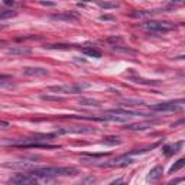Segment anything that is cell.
Masks as SVG:
<instances>
[{"instance_id": "cell-1", "label": "cell", "mask_w": 185, "mask_h": 185, "mask_svg": "<svg viewBox=\"0 0 185 185\" xmlns=\"http://www.w3.org/2000/svg\"><path fill=\"white\" fill-rule=\"evenodd\" d=\"M39 178H49V177H68L77 174V169L73 166H34L28 171Z\"/></svg>"}, {"instance_id": "cell-2", "label": "cell", "mask_w": 185, "mask_h": 185, "mask_svg": "<svg viewBox=\"0 0 185 185\" xmlns=\"http://www.w3.org/2000/svg\"><path fill=\"white\" fill-rule=\"evenodd\" d=\"M90 88V84H67V85H51L49 91L55 94H78L82 90Z\"/></svg>"}, {"instance_id": "cell-3", "label": "cell", "mask_w": 185, "mask_h": 185, "mask_svg": "<svg viewBox=\"0 0 185 185\" xmlns=\"http://www.w3.org/2000/svg\"><path fill=\"white\" fill-rule=\"evenodd\" d=\"M142 28L148 32L152 34H166L169 31H172L175 26L174 23H169V22H158V20H149L146 23L142 25Z\"/></svg>"}, {"instance_id": "cell-4", "label": "cell", "mask_w": 185, "mask_h": 185, "mask_svg": "<svg viewBox=\"0 0 185 185\" xmlns=\"http://www.w3.org/2000/svg\"><path fill=\"white\" fill-rule=\"evenodd\" d=\"M153 111H169V113H178L184 110V100L178 101H165V103H158L150 107Z\"/></svg>"}, {"instance_id": "cell-5", "label": "cell", "mask_w": 185, "mask_h": 185, "mask_svg": "<svg viewBox=\"0 0 185 185\" xmlns=\"http://www.w3.org/2000/svg\"><path fill=\"white\" fill-rule=\"evenodd\" d=\"M82 133H94V129L93 127H61L58 129L54 135L55 136H61V135H82Z\"/></svg>"}, {"instance_id": "cell-6", "label": "cell", "mask_w": 185, "mask_h": 185, "mask_svg": "<svg viewBox=\"0 0 185 185\" xmlns=\"http://www.w3.org/2000/svg\"><path fill=\"white\" fill-rule=\"evenodd\" d=\"M133 163V159L130 158V155H124V156H120V158H116L113 161H107L104 163H100V166H106V168H121V166H127Z\"/></svg>"}, {"instance_id": "cell-7", "label": "cell", "mask_w": 185, "mask_h": 185, "mask_svg": "<svg viewBox=\"0 0 185 185\" xmlns=\"http://www.w3.org/2000/svg\"><path fill=\"white\" fill-rule=\"evenodd\" d=\"M9 182H12V184H35V182H38V177L34 174H29V172L16 174L13 178L9 179Z\"/></svg>"}, {"instance_id": "cell-8", "label": "cell", "mask_w": 185, "mask_h": 185, "mask_svg": "<svg viewBox=\"0 0 185 185\" xmlns=\"http://www.w3.org/2000/svg\"><path fill=\"white\" fill-rule=\"evenodd\" d=\"M52 20H62V22H77L78 20V16L71 13V12H65V13H58V15H52L51 16Z\"/></svg>"}, {"instance_id": "cell-9", "label": "cell", "mask_w": 185, "mask_h": 185, "mask_svg": "<svg viewBox=\"0 0 185 185\" xmlns=\"http://www.w3.org/2000/svg\"><path fill=\"white\" fill-rule=\"evenodd\" d=\"M23 74L31 75V77H46L48 75V70L38 68V67H25L23 68Z\"/></svg>"}, {"instance_id": "cell-10", "label": "cell", "mask_w": 185, "mask_h": 185, "mask_svg": "<svg viewBox=\"0 0 185 185\" xmlns=\"http://www.w3.org/2000/svg\"><path fill=\"white\" fill-rule=\"evenodd\" d=\"M6 52L10 55H29L32 51L31 48L26 46H12V48H6Z\"/></svg>"}, {"instance_id": "cell-11", "label": "cell", "mask_w": 185, "mask_h": 185, "mask_svg": "<svg viewBox=\"0 0 185 185\" xmlns=\"http://www.w3.org/2000/svg\"><path fill=\"white\" fill-rule=\"evenodd\" d=\"M158 121H145V123H135V124H126V129L129 130H143V129H148L152 127L153 124H156Z\"/></svg>"}, {"instance_id": "cell-12", "label": "cell", "mask_w": 185, "mask_h": 185, "mask_svg": "<svg viewBox=\"0 0 185 185\" xmlns=\"http://www.w3.org/2000/svg\"><path fill=\"white\" fill-rule=\"evenodd\" d=\"M162 174H163L162 166H155V168H152L150 172H149V175H148V181H150V182L158 181L159 178H162Z\"/></svg>"}, {"instance_id": "cell-13", "label": "cell", "mask_w": 185, "mask_h": 185, "mask_svg": "<svg viewBox=\"0 0 185 185\" xmlns=\"http://www.w3.org/2000/svg\"><path fill=\"white\" fill-rule=\"evenodd\" d=\"M182 142H177V143H174V145H166L165 148H163V153L166 155V156H171V155H174V153H177L179 149L182 148Z\"/></svg>"}, {"instance_id": "cell-14", "label": "cell", "mask_w": 185, "mask_h": 185, "mask_svg": "<svg viewBox=\"0 0 185 185\" xmlns=\"http://www.w3.org/2000/svg\"><path fill=\"white\" fill-rule=\"evenodd\" d=\"M78 103H80L81 106H87V107H100V106H101V103H100L98 100H94V98H85V97L80 98Z\"/></svg>"}, {"instance_id": "cell-15", "label": "cell", "mask_w": 185, "mask_h": 185, "mask_svg": "<svg viewBox=\"0 0 185 185\" xmlns=\"http://www.w3.org/2000/svg\"><path fill=\"white\" fill-rule=\"evenodd\" d=\"M82 52L91 58H101V51L97 49V48H84Z\"/></svg>"}, {"instance_id": "cell-16", "label": "cell", "mask_w": 185, "mask_h": 185, "mask_svg": "<svg viewBox=\"0 0 185 185\" xmlns=\"http://www.w3.org/2000/svg\"><path fill=\"white\" fill-rule=\"evenodd\" d=\"M84 1H94L103 9H116V7H119V3H109V1H101V0H84Z\"/></svg>"}, {"instance_id": "cell-17", "label": "cell", "mask_w": 185, "mask_h": 185, "mask_svg": "<svg viewBox=\"0 0 185 185\" xmlns=\"http://www.w3.org/2000/svg\"><path fill=\"white\" fill-rule=\"evenodd\" d=\"M123 106H145V101L138 100V98H124L120 101Z\"/></svg>"}, {"instance_id": "cell-18", "label": "cell", "mask_w": 185, "mask_h": 185, "mask_svg": "<svg viewBox=\"0 0 185 185\" xmlns=\"http://www.w3.org/2000/svg\"><path fill=\"white\" fill-rule=\"evenodd\" d=\"M132 81H133V82H136V84H145V85H159V84H161V81L143 80V78H139V77H136V78H132Z\"/></svg>"}, {"instance_id": "cell-19", "label": "cell", "mask_w": 185, "mask_h": 185, "mask_svg": "<svg viewBox=\"0 0 185 185\" xmlns=\"http://www.w3.org/2000/svg\"><path fill=\"white\" fill-rule=\"evenodd\" d=\"M185 166V159L184 158H181V159H178L172 166H171V169H169V174H174V172H177V171H179L181 168H184Z\"/></svg>"}, {"instance_id": "cell-20", "label": "cell", "mask_w": 185, "mask_h": 185, "mask_svg": "<svg viewBox=\"0 0 185 185\" xmlns=\"http://www.w3.org/2000/svg\"><path fill=\"white\" fill-rule=\"evenodd\" d=\"M104 142L107 145H120L121 143V139L120 138H116V136H109V138H104Z\"/></svg>"}, {"instance_id": "cell-21", "label": "cell", "mask_w": 185, "mask_h": 185, "mask_svg": "<svg viewBox=\"0 0 185 185\" xmlns=\"http://www.w3.org/2000/svg\"><path fill=\"white\" fill-rule=\"evenodd\" d=\"M46 48H49V49H52V48H55V49H70V48H75L74 45H64V43H55V45H46Z\"/></svg>"}, {"instance_id": "cell-22", "label": "cell", "mask_w": 185, "mask_h": 185, "mask_svg": "<svg viewBox=\"0 0 185 185\" xmlns=\"http://www.w3.org/2000/svg\"><path fill=\"white\" fill-rule=\"evenodd\" d=\"M17 13L16 12H10V10H4L0 13V19H7V17H15Z\"/></svg>"}, {"instance_id": "cell-23", "label": "cell", "mask_w": 185, "mask_h": 185, "mask_svg": "<svg viewBox=\"0 0 185 185\" xmlns=\"http://www.w3.org/2000/svg\"><path fill=\"white\" fill-rule=\"evenodd\" d=\"M42 100H51V101H59V97H49V96H42Z\"/></svg>"}, {"instance_id": "cell-24", "label": "cell", "mask_w": 185, "mask_h": 185, "mask_svg": "<svg viewBox=\"0 0 185 185\" xmlns=\"http://www.w3.org/2000/svg\"><path fill=\"white\" fill-rule=\"evenodd\" d=\"M184 4V0H174L171 1V6H182Z\"/></svg>"}, {"instance_id": "cell-25", "label": "cell", "mask_w": 185, "mask_h": 185, "mask_svg": "<svg viewBox=\"0 0 185 185\" xmlns=\"http://www.w3.org/2000/svg\"><path fill=\"white\" fill-rule=\"evenodd\" d=\"M100 19H101V20H114V16H107V15H103V16H100Z\"/></svg>"}, {"instance_id": "cell-26", "label": "cell", "mask_w": 185, "mask_h": 185, "mask_svg": "<svg viewBox=\"0 0 185 185\" xmlns=\"http://www.w3.org/2000/svg\"><path fill=\"white\" fill-rule=\"evenodd\" d=\"M3 4H6V6H13V4H15V0H3Z\"/></svg>"}, {"instance_id": "cell-27", "label": "cell", "mask_w": 185, "mask_h": 185, "mask_svg": "<svg viewBox=\"0 0 185 185\" xmlns=\"http://www.w3.org/2000/svg\"><path fill=\"white\" fill-rule=\"evenodd\" d=\"M0 80H10V75H4V74H0Z\"/></svg>"}, {"instance_id": "cell-28", "label": "cell", "mask_w": 185, "mask_h": 185, "mask_svg": "<svg viewBox=\"0 0 185 185\" xmlns=\"http://www.w3.org/2000/svg\"><path fill=\"white\" fill-rule=\"evenodd\" d=\"M43 4H46V6H54V3H51V1H42Z\"/></svg>"}]
</instances>
